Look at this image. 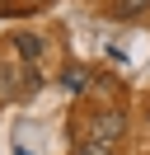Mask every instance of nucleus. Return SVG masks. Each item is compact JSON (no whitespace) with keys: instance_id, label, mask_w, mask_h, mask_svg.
<instances>
[{"instance_id":"4","label":"nucleus","mask_w":150,"mask_h":155,"mask_svg":"<svg viewBox=\"0 0 150 155\" xmlns=\"http://www.w3.org/2000/svg\"><path fill=\"white\" fill-rule=\"evenodd\" d=\"M150 10V0H117V14H141Z\"/></svg>"},{"instance_id":"5","label":"nucleus","mask_w":150,"mask_h":155,"mask_svg":"<svg viewBox=\"0 0 150 155\" xmlns=\"http://www.w3.org/2000/svg\"><path fill=\"white\" fill-rule=\"evenodd\" d=\"M14 75H19V66L5 61V66H0V89H14Z\"/></svg>"},{"instance_id":"3","label":"nucleus","mask_w":150,"mask_h":155,"mask_svg":"<svg viewBox=\"0 0 150 155\" xmlns=\"http://www.w3.org/2000/svg\"><path fill=\"white\" fill-rule=\"evenodd\" d=\"M61 85L70 89V94H80V89H89V71H84V66H70V71L61 75Z\"/></svg>"},{"instance_id":"2","label":"nucleus","mask_w":150,"mask_h":155,"mask_svg":"<svg viewBox=\"0 0 150 155\" xmlns=\"http://www.w3.org/2000/svg\"><path fill=\"white\" fill-rule=\"evenodd\" d=\"M14 47H19V61H38L47 42L38 38V33H19V38H14Z\"/></svg>"},{"instance_id":"6","label":"nucleus","mask_w":150,"mask_h":155,"mask_svg":"<svg viewBox=\"0 0 150 155\" xmlns=\"http://www.w3.org/2000/svg\"><path fill=\"white\" fill-rule=\"evenodd\" d=\"M75 155H112L108 146H94V141H84V146H75Z\"/></svg>"},{"instance_id":"1","label":"nucleus","mask_w":150,"mask_h":155,"mask_svg":"<svg viewBox=\"0 0 150 155\" xmlns=\"http://www.w3.org/2000/svg\"><path fill=\"white\" fill-rule=\"evenodd\" d=\"M117 136H122V113H99V117H94V127H89V141L94 146H108V150H112Z\"/></svg>"}]
</instances>
